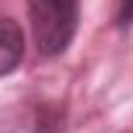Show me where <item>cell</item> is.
Instances as JSON below:
<instances>
[{
  "instance_id": "cell-2",
  "label": "cell",
  "mask_w": 133,
  "mask_h": 133,
  "mask_svg": "<svg viewBox=\"0 0 133 133\" xmlns=\"http://www.w3.org/2000/svg\"><path fill=\"white\" fill-rule=\"evenodd\" d=\"M65 107L50 99H29L3 117V133H63Z\"/></svg>"
},
{
  "instance_id": "cell-1",
  "label": "cell",
  "mask_w": 133,
  "mask_h": 133,
  "mask_svg": "<svg viewBox=\"0 0 133 133\" xmlns=\"http://www.w3.org/2000/svg\"><path fill=\"white\" fill-rule=\"evenodd\" d=\"M26 13L34 47L42 57H57L71 47L81 18V5L76 0H34Z\"/></svg>"
},
{
  "instance_id": "cell-4",
  "label": "cell",
  "mask_w": 133,
  "mask_h": 133,
  "mask_svg": "<svg viewBox=\"0 0 133 133\" xmlns=\"http://www.w3.org/2000/svg\"><path fill=\"white\" fill-rule=\"evenodd\" d=\"M130 24H133V3H123L117 8V13H115V26L117 29H125Z\"/></svg>"
},
{
  "instance_id": "cell-3",
  "label": "cell",
  "mask_w": 133,
  "mask_h": 133,
  "mask_svg": "<svg viewBox=\"0 0 133 133\" xmlns=\"http://www.w3.org/2000/svg\"><path fill=\"white\" fill-rule=\"evenodd\" d=\"M26 44H24L21 26L11 16H3L0 18V76H11L18 68Z\"/></svg>"
}]
</instances>
